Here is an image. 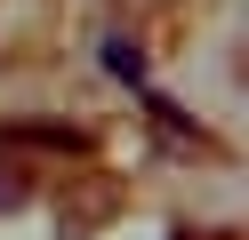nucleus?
<instances>
[{"instance_id":"nucleus-1","label":"nucleus","mask_w":249,"mask_h":240,"mask_svg":"<svg viewBox=\"0 0 249 240\" xmlns=\"http://www.w3.org/2000/svg\"><path fill=\"white\" fill-rule=\"evenodd\" d=\"M8 144H56V152H89V136L81 128H65V120H17V128H0Z\"/></svg>"},{"instance_id":"nucleus-3","label":"nucleus","mask_w":249,"mask_h":240,"mask_svg":"<svg viewBox=\"0 0 249 240\" xmlns=\"http://www.w3.org/2000/svg\"><path fill=\"white\" fill-rule=\"evenodd\" d=\"M24 200V184H17V176H0V208H17Z\"/></svg>"},{"instance_id":"nucleus-2","label":"nucleus","mask_w":249,"mask_h":240,"mask_svg":"<svg viewBox=\"0 0 249 240\" xmlns=\"http://www.w3.org/2000/svg\"><path fill=\"white\" fill-rule=\"evenodd\" d=\"M105 72H121V80H145V56H137V40H105Z\"/></svg>"}]
</instances>
